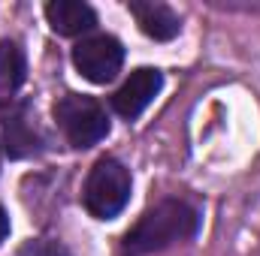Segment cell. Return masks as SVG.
<instances>
[{
	"label": "cell",
	"instance_id": "30bf717a",
	"mask_svg": "<svg viewBox=\"0 0 260 256\" xmlns=\"http://www.w3.org/2000/svg\"><path fill=\"white\" fill-rule=\"evenodd\" d=\"M21 256H70L61 241H52V238H37V241H27L21 247Z\"/></svg>",
	"mask_w": 260,
	"mask_h": 256
},
{
	"label": "cell",
	"instance_id": "5b68a950",
	"mask_svg": "<svg viewBox=\"0 0 260 256\" xmlns=\"http://www.w3.org/2000/svg\"><path fill=\"white\" fill-rule=\"evenodd\" d=\"M164 88V75L160 69H151V66H139L127 75V81L112 94V109L115 115H121L124 121H136L148 106L151 100L160 94Z\"/></svg>",
	"mask_w": 260,
	"mask_h": 256
},
{
	"label": "cell",
	"instance_id": "3957f363",
	"mask_svg": "<svg viewBox=\"0 0 260 256\" xmlns=\"http://www.w3.org/2000/svg\"><path fill=\"white\" fill-rule=\"evenodd\" d=\"M55 121L73 148H91L109 136V115L100 100L85 94H64L55 103Z\"/></svg>",
	"mask_w": 260,
	"mask_h": 256
},
{
	"label": "cell",
	"instance_id": "9c48e42d",
	"mask_svg": "<svg viewBox=\"0 0 260 256\" xmlns=\"http://www.w3.org/2000/svg\"><path fill=\"white\" fill-rule=\"evenodd\" d=\"M6 154L9 157H27V154H37L40 151V136L37 127L27 121V106H21L12 118H6Z\"/></svg>",
	"mask_w": 260,
	"mask_h": 256
},
{
	"label": "cell",
	"instance_id": "6da1fadb",
	"mask_svg": "<svg viewBox=\"0 0 260 256\" xmlns=\"http://www.w3.org/2000/svg\"><path fill=\"white\" fill-rule=\"evenodd\" d=\"M200 223H203V217L191 202L164 199V202L151 205L127 229L121 250H124V256H148L157 250H167L173 244L197 238Z\"/></svg>",
	"mask_w": 260,
	"mask_h": 256
},
{
	"label": "cell",
	"instance_id": "8fae6325",
	"mask_svg": "<svg viewBox=\"0 0 260 256\" xmlns=\"http://www.w3.org/2000/svg\"><path fill=\"white\" fill-rule=\"evenodd\" d=\"M6 235H9V214H6V208L0 205V244L6 241Z\"/></svg>",
	"mask_w": 260,
	"mask_h": 256
},
{
	"label": "cell",
	"instance_id": "52a82bcc",
	"mask_svg": "<svg viewBox=\"0 0 260 256\" xmlns=\"http://www.w3.org/2000/svg\"><path fill=\"white\" fill-rule=\"evenodd\" d=\"M46 21L61 36H82L97 27V12L82 0H49Z\"/></svg>",
	"mask_w": 260,
	"mask_h": 256
},
{
	"label": "cell",
	"instance_id": "7a4b0ae2",
	"mask_svg": "<svg viewBox=\"0 0 260 256\" xmlns=\"http://www.w3.org/2000/svg\"><path fill=\"white\" fill-rule=\"evenodd\" d=\"M82 202L85 211L97 220H112L124 211L130 202V172L127 166L115 157H100L85 181L82 190Z\"/></svg>",
	"mask_w": 260,
	"mask_h": 256
},
{
	"label": "cell",
	"instance_id": "ba28073f",
	"mask_svg": "<svg viewBox=\"0 0 260 256\" xmlns=\"http://www.w3.org/2000/svg\"><path fill=\"white\" fill-rule=\"evenodd\" d=\"M24 78H27V61L21 46L12 39H3L0 42V106H9L15 100Z\"/></svg>",
	"mask_w": 260,
	"mask_h": 256
},
{
	"label": "cell",
	"instance_id": "277c9868",
	"mask_svg": "<svg viewBox=\"0 0 260 256\" xmlns=\"http://www.w3.org/2000/svg\"><path fill=\"white\" fill-rule=\"evenodd\" d=\"M121 64H124V46L109 33L85 36L73 46V66L79 69L82 78H88L94 84L112 81Z\"/></svg>",
	"mask_w": 260,
	"mask_h": 256
},
{
	"label": "cell",
	"instance_id": "8992f818",
	"mask_svg": "<svg viewBox=\"0 0 260 256\" xmlns=\"http://www.w3.org/2000/svg\"><path fill=\"white\" fill-rule=\"evenodd\" d=\"M127 9H130V15L136 18L139 30L145 36H151L154 42H170L182 30L179 15L167 3H157V0H130Z\"/></svg>",
	"mask_w": 260,
	"mask_h": 256
}]
</instances>
